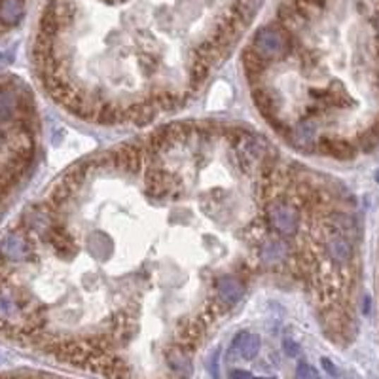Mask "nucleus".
<instances>
[{"instance_id": "obj_1", "label": "nucleus", "mask_w": 379, "mask_h": 379, "mask_svg": "<svg viewBox=\"0 0 379 379\" xmlns=\"http://www.w3.org/2000/svg\"><path fill=\"white\" fill-rule=\"evenodd\" d=\"M290 46H292V40H290L289 30H284L283 27L265 25L254 35L253 49L264 61L281 59L289 54Z\"/></svg>"}, {"instance_id": "obj_2", "label": "nucleus", "mask_w": 379, "mask_h": 379, "mask_svg": "<svg viewBox=\"0 0 379 379\" xmlns=\"http://www.w3.org/2000/svg\"><path fill=\"white\" fill-rule=\"evenodd\" d=\"M235 152L241 165L247 169H265L275 160L273 146L258 135H243L235 145Z\"/></svg>"}, {"instance_id": "obj_3", "label": "nucleus", "mask_w": 379, "mask_h": 379, "mask_svg": "<svg viewBox=\"0 0 379 379\" xmlns=\"http://www.w3.org/2000/svg\"><path fill=\"white\" fill-rule=\"evenodd\" d=\"M267 220L270 226L283 237H292L300 226V215L294 205L284 201L283 198L273 199L267 207Z\"/></svg>"}, {"instance_id": "obj_4", "label": "nucleus", "mask_w": 379, "mask_h": 379, "mask_svg": "<svg viewBox=\"0 0 379 379\" xmlns=\"http://www.w3.org/2000/svg\"><path fill=\"white\" fill-rule=\"evenodd\" d=\"M32 256H35V247L29 237L21 231H10L0 241V258L8 264L29 262Z\"/></svg>"}, {"instance_id": "obj_5", "label": "nucleus", "mask_w": 379, "mask_h": 379, "mask_svg": "<svg viewBox=\"0 0 379 379\" xmlns=\"http://www.w3.org/2000/svg\"><path fill=\"white\" fill-rule=\"evenodd\" d=\"M325 251L326 256L332 260V264L339 265V267H347L355 256L353 241L339 234H330V237H326Z\"/></svg>"}, {"instance_id": "obj_6", "label": "nucleus", "mask_w": 379, "mask_h": 379, "mask_svg": "<svg viewBox=\"0 0 379 379\" xmlns=\"http://www.w3.org/2000/svg\"><path fill=\"white\" fill-rule=\"evenodd\" d=\"M23 226L29 229L30 234L38 235V237L44 239L52 231V228H54V217L44 207H32V209L25 212Z\"/></svg>"}, {"instance_id": "obj_7", "label": "nucleus", "mask_w": 379, "mask_h": 379, "mask_svg": "<svg viewBox=\"0 0 379 379\" xmlns=\"http://www.w3.org/2000/svg\"><path fill=\"white\" fill-rule=\"evenodd\" d=\"M217 294L224 306H235L245 296V283L237 275H222L217 281Z\"/></svg>"}, {"instance_id": "obj_8", "label": "nucleus", "mask_w": 379, "mask_h": 379, "mask_svg": "<svg viewBox=\"0 0 379 379\" xmlns=\"http://www.w3.org/2000/svg\"><path fill=\"white\" fill-rule=\"evenodd\" d=\"M21 114V95L12 88L0 85V124L18 120Z\"/></svg>"}, {"instance_id": "obj_9", "label": "nucleus", "mask_w": 379, "mask_h": 379, "mask_svg": "<svg viewBox=\"0 0 379 379\" xmlns=\"http://www.w3.org/2000/svg\"><path fill=\"white\" fill-rule=\"evenodd\" d=\"M287 254H289V247L284 245L281 239H267L260 248V262L265 267H277L284 262L287 258Z\"/></svg>"}, {"instance_id": "obj_10", "label": "nucleus", "mask_w": 379, "mask_h": 379, "mask_svg": "<svg viewBox=\"0 0 379 379\" xmlns=\"http://www.w3.org/2000/svg\"><path fill=\"white\" fill-rule=\"evenodd\" d=\"M328 228H330L332 234H339L347 239H356L359 237V226H356V220L347 212L342 211H332L328 215Z\"/></svg>"}, {"instance_id": "obj_11", "label": "nucleus", "mask_w": 379, "mask_h": 379, "mask_svg": "<svg viewBox=\"0 0 379 379\" xmlns=\"http://www.w3.org/2000/svg\"><path fill=\"white\" fill-rule=\"evenodd\" d=\"M231 351H239V355L245 361H253L254 356L260 353V336L253 332H239L234 337Z\"/></svg>"}, {"instance_id": "obj_12", "label": "nucleus", "mask_w": 379, "mask_h": 379, "mask_svg": "<svg viewBox=\"0 0 379 379\" xmlns=\"http://www.w3.org/2000/svg\"><path fill=\"white\" fill-rule=\"evenodd\" d=\"M25 16V0H0V25L16 27Z\"/></svg>"}, {"instance_id": "obj_13", "label": "nucleus", "mask_w": 379, "mask_h": 379, "mask_svg": "<svg viewBox=\"0 0 379 379\" xmlns=\"http://www.w3.org/2000/svg\"><path fill=\"white\" fill-rule=\"evenodd\" d=\"M165 362H167L169 370L175 373V375H179V378L184 379L192 373V359H190L186 351L179 349V347L169 351L167 355H165Z\"/></svg>"}, {"instance_id": "obj_14", "label": "nucleus", "mask_w": 379, "mask_h": 379, "mask_svg": "<svg viewBox=\"0 0 379 379\" xmlns=\"http://www.w3.org/2000/svg\"><path fill=\"white\" fill-rule=\"evenodd\" d=\"M320 150L336 160H353L356 154V148L351 143L343 139H323L320 140Z\"/></svg>"}, {"instance_id": "obj_15", "label": "nucleus", "mask_w": 379, "mask_h": 379, "mask_svg": "<svg viewBox=\"0 0 379 379\" xmlns=\"http://www.w3.org/2000/svg\"><path fill=\"white\" fill-rule=\"evenodd\" d=\"M85 248H88V253H91L97 258L107 260L114 251V243L107 235H91L85 241Z\"/></svg>"}, {"instance_id": "obj_16", "label": "nucleus", "mask_w": 379, "mask_h": 379, "mask_svg": "<svg viewBox=\"0 0 379 379\" xmlns=\"http://www.w3.org/2000/svg\"><path fill=\"white\" fill-rule=\"evenodd\" d=\"M315 129H317V127H315L313 120L301 121L300 126L296 127L294 131H289L290 140H292V143H294L296 146H300V148H303V146L313 145Z\"/></svg>"}, {"instance_id": "obj_17", "label": "nucleus", "mask_w": 379, "mask_h": 379, "mask_svg": "<svg viewBox=\"0 0 379 379\" xmlns=\"http://www.w3.org/2000/svg\"><path fill=\"white\" fill-rule=\"evenodd\" d=\"M243 63H245V68H247V73L251 78L262 74L264 65H265V61L262 59V57L254 52V49H247V52H245V55H243Z\"/></svg>"}, {"instance_id": "obj_18", "label": "nucleus", "mask_w": 379, "mask_h": 379, "mask_svg": "<svg viewBox=\"0 0 379 379\" xmlns=\"http://www.w3.org/2000/svg\"><path fill=\"white\" fill-rule=\"evenodd\" d=\"M359 148H361L362 152H372L373 148H375V146H378V143L379 140L375 139V137H373L372 133L370 131H364V133H361V135H359Z\"/></svg>"}, {"instance_id": "obj_19", "label": "nucleus", "mask_w": 379, "mask_h": 379, "mask_svg": "<svg viewBox=\"0 0 379 379\" xmlns=\"http://www.w3.org/2000/svg\"><path fill=\"white\" fill-rule=\"evenodd\" d=\"M296 379H320V378L313 366H309L307 362H300L298 368H296Z\"/></svg>"}, {"instance_id": "obj_20", "label": "nucleus", "mask_w": 379, "mask_h": 379, "mask_svg": "<svg viewBox=\"0 0 379 379\" xmlns=\"http://www.w3.org/2000/svg\"><path fill=\"white\" fill-rule=\"evenodd\" d=\"M283 347H284V353H287L289 356H296L298 353H300V345H298L296 342H292V339H284Z\"/></svg>"}, {"instance_id": "obj_21", "label": "nucleus", "mask_w": 379, "mask_h": 379, "mask_svg": "<svg viewBox=\"0 0 379 379\" xmlns=\"http://www.w3.org/2000/svg\"><path fill=\"white\" fill-rule=\"evenodd\" d=\"M323 368H325L326 372L330 373L332 378H336V379L339 378V373H342L339 372V368H337L332 361H328V359H323Z\"/></svg>"}, {"instance_id": "obj_22", "label": "nucleus", "mask_w": 379, "mask_h": 379, "mask_svg": "<svg viewBox=\"0 0 379 379\" xmlns=\"http://www.w3.org/2000/svg\"><path fill=\"white\" fill-rule=\"evenodd\" d=\"M229 379H253V375L247 370H231Z\"/></svg>"}, {"instance_id": "obj_23", "label": "nucleus", "mask_w": 379, "mask_h": 379, "mask_svg": "<svg viewBox=\"0 0 379 379\" xmlns=\"http://www.w3.org/2000/svg\"><path fill=\"white\" fill-rule=\"evenodd\" d=\"M368 131L372 133L373 137H375V139L379 140V118L375 121H373V124H372V126H370V129H368Z\"/></svg>"}, {"instance_id": "obj_24", "label": "nucleus", "mask_w": 379, "mask_h": 379, "mask_svg": "<svg viewBox=\"0 0 379 379\" xmlns=\"http://www.w3.org/2000/svg\"><path fill=\"white\" fill-rule=\"evenodd\" d=\"M8 63H12V57L4 52H0V66H6Z\"/></svg>"}, {"instance_id": "obj_25", "label": "nucleus", "mask_w": 379, "mask_h": 379, "mask_svg": "<svg viewBox=\"0 0 379 379\" xmlns=\"http://www.w3.org/2000/svg\"><path fill=\"white\" fill-rule=\"evenodd\" d=\"M303 2H307V4H311L315 8H323L326 4V0H303Z\"/></svg>"}, {"instance_id": "obj_26", "label": "nucleus", "mask_w": 379, "mask_h": 379, "mask_svg": "<svg viewBox=\"0 0 379 379\" xmlns=\"http://www.w3.org/2000/svg\"><path fill=\"white\" fill-rule=\"evenodd\" d=\"M362 307H364V313H370V298L368 296H364V303H362Z\"/></svg>"}, {"instance_id": "obj_27", "label": "nucleus", "mask_w": 379, "mask_h": 379, "mask_svg": "<svg viewBox=\"0 0 379 379\" xmlns=\"http://www.w3.org/2000/svg\"><path fill=\"white\" fill-rule=\"evenodd\" d=\"M253 379H265V378H253Z\"/></svg>"}]
</instances>
